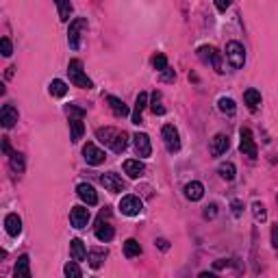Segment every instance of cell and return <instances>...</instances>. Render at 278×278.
Here are the masks:
<instances>
[{
	"label": "cell",
	"instance_id": "1",
	"mask_svg": "<svg viewBox=\"0 0 278 278\" xmlns=\"http://www.w3.org/2000/svg\"><path fill=\"white\" fill-rule=\"evenodd\" d=\"M96 137H98L100 144H105L107 148H111L115 154H122L126 148H128V135L120 128H113V126H105V128L96 130Z\"/></svg>",
	"mask_w": 278,
	"mask_h": 278
},
{
	"label": "cell",
	"instance_id": "2",
	"mask_svg": "<svg viewBox=\"0 0 278 278\" xmlns=\"http://www.w3.org/2000/svg\"><path fill=\"white\" fill-rule=\"evenodd\" d=\"M67 76H70V83L74 87H81V89H91V87H94L91 79L85 74V70H83L81 59H72L67 63Z\"/></svg>",
	"mask_w": 278,
	"mask_h": 278
},
{
	"label": "cell",
	"instance_id": "3",
	"mask_svg": "<svg viewBox=\"0 0 278 278\" xmlns=\"http://www.w3.org/2000/svg\"><path fill=\"white\" fill-rule=\"evenodd\" d=\"M198 59L202 61L204 65H211L215 72H224L222 70V52H219L215 46H209V43L200 46L198 48Z\"/></svg>",
	"mask_w": 278,
	"mask_h": 278
},
{
	"label": "cell",
	"instance_id": "4",
	"mask_svg": "<svg viewBox=\"0 0 278 278\" xmlns=\"http://www.w3.org/2000/svg\"><path fill=\"white\" fill-rule=\"evenodd\" d=\"M226 61L231 63L233 70H241L246 63V48L239 42H228L226 43Z\"/></svg>",
	"mask_w": 278,
	"mask_h": 278
},
{
	"label": "cell",
	"instance_id": "5",
	"mask_svg": "<svg viewBox=\"0 0 278 278\" xmlns=\"http://www.w3.org/2000/svg\"><path fill=\"white\" fill-rule=\"evenodd\" d=\"M87 28V18H74L70 22V28H67V46L72 50H79L81 48V33Z\"/></svg>",
	"mask_w": 278,
	"mask_h": 278
},
{
	"label": "cell",
	"instance_id": "6",
	"mask_svg": "<svg viewBox=\"0 0 278 278\" xmlns=\"http://www.w3.org/2000/svg\"><path fill=\"white\" fill-rule=\"evenodd\" d=\"M83 159H85L87 165H94V168H98V165L105 163L107 154H105V150H100L98 146L94 144V141H87V144L83 146Z\"/></svg>",
	"mask_w": 278,
	"mask_h": 278
},
{
	"label": "cell",
	"instance_id": "7",
	"mask_svg": "<svg viewBox=\"0 0 278 278\" xmlns=\"http://www.w3.org/2000/svg\"><path fill=\"white\" fill-rule=\"evenodd\" d=\"M239 150H241L246 157H250V159L258 157V148L255 144V137H252L250 128H241V130H239Z\"/></svg>",
	"mask_w": 278,
	"mask_h": 278
},
{
	"label": "cell",
	"instance_id": "8",
	"mask_svg": "<svg viewBox=\"0 0 278 278\" xmlns=\"http://www.w3.org/2000/svg\"><path fill=\"white\" fill-rule=\"evenodd\" d=\"M161 137H163V144H165V148H168V152L174 154L180 150V135L174 124H165L163 128H161Z\"/></svg>",
	"mask_w": 278,
	"mask_h": 278
},
{
	"label": "cell",
	"instance_id": "9",
	"mask_svg": "<svg viewBox=\"0 0 278 278\" xmlns=\"http://www.w3.org/2000/svg\"><path fill=\"white\" fill-rule=\"evenodd\" d=\"M118 209L124 213V215L135 217V215H141V211H144V202H141L137 196H124L120 200Z\"/></svg>",
	"mask_w": 278,
	"mask_h": 278
},
{
	"label": "cell",
	"instance_id": "10",
	"mask_svg": "<svg viewBox=\"0 0 278 278\" xmlns=\"http://www.w3.org/2000/svg\"><path fill=\"white\" fill-rule=\"evenodd\" d=\"M100 183L105 185V189H107V192H111V193H120V192H124V189H126V183L118 176V174H113V172L102 174Z\"/></svg>",
	"mask_w": 278,
	"mask_h": 278
},
{
	"label": "cell",
	"instance_id": "11",
	"mask_svg": "<svg viewBox=\"0 0 278 278\" xmlns=\"http://www.w3.org/2000/svg\"><path fill=\"white\" fill-rule=\"evenodd\" d=\"M89 209L87 207H72V211H70V224L74 228H85L87 224H89Z\"/></svg>",
	"mask_w": 278,
	"mask_h": 278
},
{
	"label": "cell",
	"instance_id": "12",
	"mask_svg": "<svg viewBox=\"0 0 278 278\" xmlns=\"http://www.w3.org/2000/svg\"><path fill=\"white\" fill-rule=\"evenodd\" d=\"M18 120H20V113H18V109L11 105V102H7V105L2 107V111H0V124H2L4 128H13Z\"/></svg>",
	"mask_w": 278,
	"mask_h": 278
},
{
	"label": "cell",
	"instance_id": "13",
	"mask_svg": "<svg viewBox=\"0 0 278 278\" xmlns=\"http://www.w3.org/2000/svg\"><path fill=\"white\" fill-rule=\"evenodd\" d=\"M231 148V139H228V135L224 133H217L215 137L211 139V146H209V152L213 154V157H222L226 150Z\"/></svg>",
	"mask_w": 278,
	"mask_h": 278
},
{
	"label": "cell",
	"instance_id": "14",
	"mask_svg": "<svg viewBox=\"0 0 278 278\" xmlns=\"http://www.w3.org/2000/svg\"><path fill=\"white\" fill-rule=\"evenodd\" d=\"M133 141H135V152H137V157L146 159L152 154V144H150V137L146 133H137L133 137Z\"/></svg>",
	"mask_w": 278,
	"mask_h": 278
},
{
	"label": "cell",
	"instance_id": "15",
	"mask_svg": "<svg viewBox=\"0 0 278 278\" xmlns=\"http://www.w3.org/2000/svg\"><path fill=\"white\" fill-rule=\"evenodd\" d=\"M76 196H79L83 202L87 204V207H94V204H98V193H96V189L91 187L89 183H81L79 187H76Z\"/></svg>",
	"mask_w": 278,
	"mask_h": 278
},
{
	"label": "cell",
	"instance_id": "16",
	"mask_svg": "<svg viewBox=\"0 0 278 278\" xmlns=\"http://www.w3.org/2000/svg\"><path fill=\"white\" fill-rule=\"evenodd\" d=\"M148 107V94L146 91H139V96L135 98V109H133V115H130V120H133V124H144V118H141V113H144V109Z\"/></svg>",
	"mask_w": 278,
	"mask_h": 278
},
{
	"label": "cell",
	"instance_id": "17",
	"mask_svg": "<svg viewBox=\"0 0 278 278\" xmlns=\"http://www.w3.org/2000/svg\"><path fill=\"white\" fill-rule=\"evenodd\" d=\"M124 174L128 178H141L146 174V165L139 159H128L124 161Z\"/></svg>",
	"mask_w": 278,
	"mask_h": 278
},
{
	"label": "cell",
	"instance_id": "18",
	"mask_svg": "<svg viewBox=\"0 0 278 278\" xmlns=\"http://www.w3.org/2000/svg\"><path fill=\"white\" fill-rule=\"evenodd\" d=\"M4 231H7L9 237H18L22 233V219L18 213H9V215L4 217Z\"/></svg>",
	"mask_w": 278,
	"mask_h": 278
},
{
	"label": "cell",
	"instance_id": "19",
	"mask_svg": "<svg viewBox=\"0 0 278 278\" xmlns=\"http://www.w3.org/2000/svg\"><path fill=\"white\" fill-rule=\"evenodd\" d=\"M202 196H204V185L200 180H192V183L185 185V198L187 200L198 202V200H202Z\"/></svg>",
	"mask_w": 278,
	"mask_h": 278
},
{
	"label": "cell",
	"instance_id": "20",
	"mask_svg": "<svg viewBox=\"0 0 278 278\" xmlns=\"http://www.w3.org/2000/svg\"><path fill=\"white\" fill-rule=\"evenodd\" d=\"M85 135V124H83V118L79 115H70V139L74 144H79Z\"/></svg>",
	"mask_w": 278,
	"mask_h": 278
},
{
	"label": "cell",
	"instance_id": "21",
	"mask_svg": "<svg viewBox=\"0 0 278 278\" xmlns=\"http://www.w3.org/2000/svg\"><path fill=\"white\" fill-rule=\"evenodd\" d=\"M107 102H109V107H111L115 118H126V115L130 113L128 105H124V100L118 98V96H107Z\"/></svg>",
	"mask_w": 278,
	"mask_h": 278
},
{
	"label": "cell",
	"instance_id": "22",
	"mask_svg": "<svg viewBox=\"0 0 278 278\" xmlns=\"http://www.w3.org/2000/svg\"><path fill=\"white\" fill-rule=\"evenodd\" d=\"M13 274H16V278H31V258H28V255L18 257Z\"/></svg>",
	"mask_w": 278,
	"mask_h": 278
},
{
	"label": "cell",
	"instance_id": "23",
	"mask_svg": "<svg viewBox=\"0 0 278 278\" xmlns=\"http://www.w3.org/2000/svg\"><path fill=\"white\" fill-rule=\"evenodd\" d=\"M261 91L255 89V87H250V89H246L243 91V102H246V107L250 111H257L258 107H261Z\"/></svg>",
	"mask_w": 278,
	"mask_h": 278
},
{
	"label": "cell",
	"instance_id": "24",
	"mask_svg": "<svg viewBox=\"0 0 278 278\" xmlns=\"http://www.w3.org/2000/svg\"><path fill=\"white\" fill-rule=\"evenodd\" d=\"M70 257L74 258V261H85L87 258V248L85 243H83V239H72L70 241Z\"/></svg>",
	"mask_w": 278,
	"mask_h": 278
},
{
	"label": "cell",
	"instance_id": "25",
	"mask_svg": "<svg viewBox=\"0 0 278 278\" xmlns=\"http://www.w3.org/2000/svg\"><path fill=\"white\" fill-rule=\"evenodd\" d=\"M113 237H115V231H113L111 224H102V222L96 224V239H98V241L109 243Z\"/></svg>",
	"mask_w": 278,
	"mask_h": 278
},
{
	"label": "cell",
	"instance_id": "26",
	"mask_svg": "<svg viewBox=\"0 0 278 278\" xmlns=\"http://www.w3.org/2000/svg\"><path fill=\"white\" fill-rule=\"evenodd\" d=\"M48 94H50L52 98H65V94H67V83L61 81V79L50 81V85H48Z\"/></svg>",
	"mask_w": 278,
	"mask_h": 278
},
{
	"label": "cell",
	"instance_id": "27",
	"mask_svg": "<svg viewBox=\"0 0 278 278\" xmlns=\"http://www.w3.org/2000/svg\"><path fill=\"white\" fill-rule=\"evenodd\" d=\"M55 4H57V11H59V20L70 22V16H72V11H74L70 0H55Z\"/></svg>",
	"mask_w": 278,
	"mask_h": 278
},
{
	"label": "cell",
	"instance_id": "28",
	"mask_svg": "<svg viewBox=\"0 0 278 278\" xmlns=\"http://www.w3.org/2000/svg\"><path fill=\"white\" fill-rule=\"evenodd\" d=\"M217 109L222 111L224 115H228V118H233V115L237 113V105L233 98H226V96H222V98L217 100Z\"/></svg>",
	"mask_w": 278,
	"mask_h": 278
},
{
	"label": "cell",
	"instance_id": "29",
	"mask_svg": "<svg viewBox=\"0 0 278 278\" xmlns=\"http://www.w3.org/2000/svg\"><path fill=\"white\" fill-rule=\"evenodd\" d=\"M105 258H107V250H102V248H96V250L87 252V261H89V265L94 267V270H98Z\"/></svg>",
	"mask_w": 278,
	"mask_h": 278
},
{
	"label": "cell",
	"instance_id": "30",
	"mask_svg": "<svg viewBox=\"0 0 278 278\" xmlns=\"http://www.w3.org/2000/svg\"><path fill=\"white\" fill-rule=\"evenodd\" d=\"M217 174H219V176H222L224 180H235V176H237L235 163H231V161H226V163H219Z\"/></svg>",
	"mask_w": 278,
	"mask_h": 278
},
{
	"label": "cell",
	"instance_id": "31",
	"mask_svg": "<svg viewBox=\"0 0 278 278\" xmlns=\"http://www.w3.org/2000/svg\"><path fill=\"white\" fill-rule=\"evenodd\" d=\"M141 255V246L137 239H126L124 241V257L126 258H135Z\"/></svg>",
	"mask_w": 278,
	"mask_h": 278
},
{
	"label": "cell",
	"instance_id": "32",
	"mask_svg": "<svg viewBox=\"0 0 278 278\" xmlns=\"http://www.w3.org/2000/svg\"><path fill=\"white\" fill-rule=\"evenodd\" d=\"M63 274H65L67 278H81L83 276V270L79 267V261H74V258H72V261L67 263L65 267H63Z\"/></svg>",
	"mask_w": 278,
	"mask_h": 278
},
{
	"label": "cell",
	"instance_id": "33",
	"mask_svg": "<svg viewBox=\"0 0 278 278\" xmlns=\"http://www.w3.org/2000/svg\"><path fill=\"white\" fill-rule=\"evenodd\" d=\"M11 170L16 174H24V154L22 152H11Z\"/></svg>",
	"mask_w": 278,
	"mask_h": 278
},
{
	"label": "cell",
	"instance_id": "34",
	"mask_svg": "<svg viewBox=\"0 0 278 278\" xmlns=\"http://www.w3.org/2000/svg\"><path fill=\"white\" fill-rule=\"evenodd\" d=\"M150 109L154 115H165V107L161 105V91H154L152 98H150Z\"/></svg>",
	"mask_w": 278,
	"mask_h": 278
},
{
	"label": "cell",
	"instance_id": "35",
	"mask_svg": "<svg viewBox=\"0 0 278 278\" xmlns=\"http://www.w3.org/2000/svg\"><path fill=\"white\" fill-rule=\"evenodd\" d=\"M252 215H255V219L258 224H263L267 219V209H265V204L263 202H255L252 204Z\"/></svg>",
	"mask_w": 278,
	"mask_h": 278
},
{
	"label": "cell",
	"instance_id": "36",
	"mask_svg": "<svg viewBox=\"0 0 278 278\" xmlns=\"http://www.w3.org/2000/svg\"><path fill=\"white\" fill-rule=\"evenodd\" d=\"M152 67L157 72H163L165 67H168V57H165L163 52H157V55L152 57Z\"/></svg>",
	"mask_w": 278,
	"mask_h": 278
},
{
	"label": "cell",
	"instance_id": "37",
	"mask_svg": "<svg viewBox=\"0 0 278 278\" xmlns=\"http://www.w3.org/2000/svg\"><path fill=\"white\" fill-rule=\"evenodd\" d=\"M0 46H2V57H11L13 55V43L9 37H2L0 40Z\"/></svg>",
	"mask_w": 278,
	"mask_h": 278
},
{
	"label": "cell",
	"instance_id": "38",
	"mask_svg": "<svg viewBox=\"0 0 278 278\" xmlns=\"http://www.w3.org/2000/svg\"><path fill=\"white\" fill-rule=\"evenodd\" d=\"M174 79H176V72H174L170 65L161 72V81H163V83H174Z\"/></svg>",
	"mask_w": 278,
	"mask_h": 278
},
{
	"label": "cell",
	"instance_id": "39",
	"mask_svg": "<svg viewBox=\"0 0 278 278\" xmlns=\"http://www.w3.org/2000/svg\"><path fill=\"white\" fill-rule=\"evenodd\" d=\"M231 209H233V215H235L237 219L243 215V202H241V200H233V202H231Z\"/></svg>",
	"mask_w": 278,
	"mask_h": 278
},
{
	"label": "cell",
	"instance_id": "40",
	"mask_svg": "<svg viewBox=\"0 0 278 278\" xmlns=\"http://www.w3.org/2000/svg\"><path fill=\"white\" fill-rule=\"evenodd\" d=\"M213 2H215V9H217V11L224 13V11H226V9L233 4V0H213Z\"/></svg>",
	"mask_w": 278,
	"mask_h": 278
},
{
	"label": "cell",
	"instance_id": "41",
	"mask_svg": "<svg viewBox=\"0 0 278 278\" xmlns=\"http://www.w3.org/2000/svg\"><path fill=\"white\" fill-rule=\"evenodd\" d=\"M217 215V204H209L207 209H204V217L207 219H213Z\"/></svg>",
	"mask_w": 278,
	"mask_h": 278
},
{
	"label": "cell",
	"instance_id": "42",
	"mask_svg": "<svg viewBox=\"0 0 278 278\" xmlns=\"http://www.w3.org/2000/svg\"><path fill=\"white\" fill-rule=\"evenodd\" d=\"M272 243H274V250H276V255H278V222L272 226Z\"/></svg>",
	"mask_w": 278,
	"mask_h": 278
},
{
	"label": "cell",
	"instance_id": "43",
	"mask_svg": "<svg viewBox=\"0 0 278 278\" xmlns=\"http://www.w3.org/2000/svg\"><path fill=\"white\" fill-rule=\"evenodd\" d=\"M154 243H157V246H159V250H170V241H168V239H163V237H159L157 239V241H154Z\"/></svg>",
	"mask_w": 278,
	"mask_h": 278
},
{
	"label": "cell",
	"instance_id": "44",
	"mask_svg": "<svg viewBox=\"0 0 278 278\" xmlns=\"http://www.w3.org/2000/svg\"><path fill=\"white\" fill-rule=\"evenodd\" d=\"M2 152L11 154V146H9V137H2Z\"/></svg>",
	"mask_w": 278,
	"mask_h": 278
},
{
	"label": "cell",
	"instance_id": "45",
	"mask_svg": "<svg viewBox=\"0 0 278 278\" xmlns=\"http://www.w3.org/2000/svg\"><path fill=\"white\" fill-rule=\"evenodd\" d=\"M13 70H16V67H7V79H11V76H13Z\"/></svg>",
	"mask_w": 278,
	"mask_h": 278
}]
</instances>
